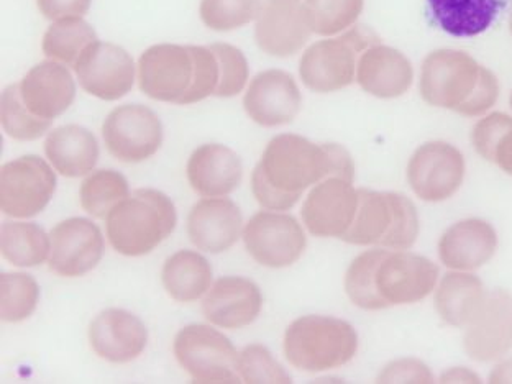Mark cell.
Segmentation results:
<instances>
[{
    "mask_svg": "<svg viewBox=\"0 0 512 384\" xmlns=\"http://www.w3.org/2000/svg\"><path fill=\"white\" fill-rule=\"evenodd\" d=\"M332 176L348 181L355 178L352 156L345 148L281 133L268 143L253 170V196L268 211H289L302 192Z\"/></svg>",
    "mask_w": 512,
    "mask_h": 384,
    "instance_id": "cell-1",
    "label": "cell"
},
{
    "mask_svg": "<svg viewBox=\"0 0 512 384\" xmlns=\"http://www.w3.org/2000/svg\"><path fill=\"white\" fill-rule=\"evenodd\" d=\"M439 268L403 250H370L352 261L345 276L348 298L363 311L416 304L434 293Z\"/></svg>",
    "mask_w": 512,
    "mask_h": 384,
    "instance_id": "cell-2",
    "label": "cell"
},
{
    "mask_svg": "<svg viewBox=\"0 0 512 384\" xmlns=\"http://www.w3.org/2000/svg\"><path fill=\"white\" fill-rule=\"evenodd\" d=\"M219 61L209 46L155 45L138 61V83L150 99L191 106L215 96Z\"/></svg>",
    "mask_w": 512,
    "mask_h": 384,
    "instance_id": "cell-3",
    "label": "cell"
},
{
    "mask_svg": "<svg viewBox=\"0 0 512 384\" xmlns=\"http://www.w3.org/2000/svg\"><path fill=\"white\" fill-rule=\"evenodd\" d=\"M419 91L427 104L480 117L498 102V78L465 51L437 50L422 63Z\"/></svg>",
    "mask_w": 512,
    "mask_h": 384,
    "instance_id": "cell-4",
    "label": "cell"
},
{
    "mask_svg": "<svg viewBox=\"0 0 512 384\" xmlns=\"http://www.w3.org/2000/svg\"><path fill=\"white\" fill-rule=\"evenodd\" d=\"M176 224V207L165 192L137 189L107 215V238L120 255H148L173 234Z\"/></svg>",
    "mask_w": 512,
    "mask_h": 384,
    "instance_id": "cell-5",
    "label": "cell"
},
{
    "mask_svg": "<svg viewBox=\"0 0 512 384\" xmlns=\"http://www.w3.org/2000/svg\"><path fill=\"white\" fill-rule=\"evenodd\" d=\"M419 227L416 206L403 194L358 189L357 214L342 240L360 247L409 250L419 237Z\"/></svg>",
    "mask_w": 512,
    "mask_h": 384,
    "instance_id": "cell-6",
    "label": "cell"
},
{
    "mask_svg": "<svg viewBox=\"0 0 512 384\" xmlns=\"http://www.w3.org/2000/svg\"><path fill=\"white\" fill-rule=\"evenodd\" d=\"M357 352V330L337 317H299L284 334V355L288 362L309 373L347 365Z\"/></svg>",
    "mask_w": 512,
    "mask_h": 384,
    "instance_id": "cell-7",
    "label": "cell"
},
{
    "mask_svg": "<svg viewBox=\"0 0 512 384\" xmlns=\"http://www.w3.org/2000/svg\"><path fill=\"white\" fill-rule=\"evenodd\" d=\"M376 43L375 32L363 25H355L340 37L314 43L299 61L302 84L319 94L345 89L355 83L363 51Z\"/></svg>",
    "mask_w": 512,
    "mask_h": 384,
    "instance_id": "cell-8",
    "label": "cell"
},
{
    "mask_svg": "<svg viewBox=\"0 0 512 384\" xmlns=\"http://www.w3.org/2000/svg\"><path fill=\"white\" fill-rule=\"evenodd\" d=\"M174 357L194 383H240L234 343L211 325L192 324L179 330Z\"/></svg>",
    "mask_w": 512,
    "mask_h": 384,
    "instance_id": "cell-9",
    "label": "cell"
},
{
    "mask_svg": "<svg viewBox=\"0 0 512 384\" xmlns=\"http://www.w3.org/2000/svg\"><path fill=\"white\" fill-rule=\"evenodd\" d=\"M55 192V171L40 156H20L0 170V209L9 217H35L45 211Z\"/></svg>",
    "mask_w": 512,
    "mask_h": 384,
    "instance_id": "cell-10",
    "label": "cell"
},
{
    "mask_svg": "<svg viewBox=\"0 0 512 384\" xmlns=\"http://www.w3.org/2000/svg\"><path fill=\"white\" fill-rule=\"evenodd\" d=\"M110 155L124 163H142L156 155L163 143L160 117L142 104H125L112 110L102 125Z\"/></svg>",
    "mask_w": 512,
    "mask_h": 384,
    "instance_id": "cell-11",
    "label": "cell"
},
{
    "mask_svg": "<svg viewBox=\"0 0 512 384\" xmlns=\"http://www.w3.org/2000/svg\"><path fill=\"white\" fill-rule=\"evenodd\" d=\"M248 255L268 268H286L301 258L307 247L302 225L283 212H258L243 229Z\"/></svg>",
    "mask_w": 512,
    "mask_h": 384,
    "instance_id": "cell-12",
    "label": "cell"
},
{
    "mask_svg": "<svg viewBox=\"0 0 512 384\" xmlns=\"http://www.w3.org/2000/svg\"><path fill=\"white\" fill-rule=\"evenodd\" d=\"M465 171L462 151L447 142H427L412 153L407 181L422 201L442 202L462 188Z\"/></svg>",
    "mask_w": 512,
    "mask_h": 384,
    "instance_id": "cell-13",
    "label": "cell"
},
{
    "mask_svg": "<svg viewBox=\"0 0 512 384\" xmlns=\"http://www.w3.org/2000/svg\"><path fill=\"white\" fill-rule=\"evenodd\" d=\"M74 73L84 91L101 101H119L135 84V63L127 50L114 43L87 46L74 64Z\"/></svg>",
    "mask_w": 512,
    "mask_h": 384,
    "instance_id": "cell-14",
    "label": "cell"
},
{
    "mask_svg": "<svg viewBox=\"0 0 512 384\" xmlns=\"http://www.w3.org/2000/svg\"><path fill=\"white\" fill-rule=\"evenodd\" d=\"M50 270L64 278H79L101 263L106 242L92 220L73 217L51 230Z\"/></svg>",
    "mask_w": 512,
    "mask_h": 384,
    "instance_id": "cell-15",
    "label": "cell"
},
{
    "mask_svg": "<svg viewBox=\"0 0 512 384\" xmlns=\"http://www.w3.org/2000/svg\"><path fill=\"white\" fill-rule=\"evenodd\" d=\"M353 181L332 176L316 184L302 204V222L316 237L342 238L358 209V189Z\"/></svg>",
    "mask_w": 512,
    "mask_h": 384,
    "instance_id": "cell-16",
    "label": "cell"
},
{
    "mask_svg": "<svg viewBox=\"0 0 512 384\" xmlns=\"http://www.w3.org/2000/svg\"><path fill=\"white\" fill-rule=\"evenodd\" d=\"M243 107L255 124L281 127L291 124L301 112V91L291 74L283 69H268L252 79Z\"/></svg>",
    "mask_w": 512,
    "mask_h": 384,
    "instance_id": "cell-17",
    "label": "cell"
},
{
    "mask_svg": "<svg viewBox=\"0 0 512 384\" xmlns=\"http://www.w3.org/2000/svg\"><path fill=\"white\" fill-rule=\"evenodd\" d=\"M306 9L299 0H266L256 19V45L263 53L289 58L306 46L311 37Z\"/></svg>",
    "mask_w": 512,
    "mask_h": 384,
    "instance_id": "cell-18",
    "label": "cell"
},
{
    "mask_svg": "<svg viewBox=\"0 0 512 384\" xmlns=\"http://www.w3.org/2000/svg\"><path fill=\"white\" fill-rule=\"evenodd\" d=\"M512 348V298L503 289L488 293L485 306L467 327L465 350L471 360L494 362Z\"/></svg>",
    "mask_w": 512,
    "mask_h": 384,
    "instance_id": "cell-19",
    "label": "cell"
},
{
    "mask_svg": "<svg viewBox=\"0 0 512 384\" xmlns=\"http://www.w3.org/2000/svg\"><path fill=\"white\" fill-rule=\"evenodd\" d=\"M89 343L102 360L130 363L145 352L148 330L132 312L107 309L92 320Z\"/></svg>",
    "mask_w": 512,
    "mask_h": 384,
    "instance_id": "cell-20",
    "label": "cell"
},
{
    "mask_svg": "<svg viewBox=\"0 0 512 384\" xmlns=\"http://www.w3.org/2000/svg\"><path fill=\"white\" fill-rule=\"evenodd\" d=\"M263 294L252 279L224 276L217 279L202 302L204 316L222 329H243L260 316Z\"/></svg>",
    "mask_w": 512,
    "mask_h": 384,
    "instance_id": "cell-21",
    "label": "cell"
},
{
    "mask_svg": "<svg viewBox=\"0 0 512 384\" xmlns=\"http://www.w3.org/2000/svg\"><path fill=\"white\" fill-rule=\"evenodd\" d=\"M20 86V96L27 109L40 119L53 120L73 106L76 83L66 64L43 61L33 66Z\"/></svg>",
    "mask_w": 512,
    "mask_h": 384,
    "instance_id": "cell-22",
    "label": "cell"
},
{
    "mask_svg": "<svg viewBox=\"0 0 512 384\" xmlns=\"http://www.w3.org/2000/svg\"><path fill=\"white\" fill-rule=\"evenodd\" d=\"M188 234L197 250L227 252L243 234L242 212L227 197H206L192 207Z\"/></svg>",
    "mask_w": 512,
    "mask_h": 384,
    "instance_id": "cell-23",
    "label": "cell"
},
{
    "mask_svg": "<svg viewBox=\"0 0 512 384\" xmlns=\"http://www.w3.org/2000/svg\"><path fill=\"white\" fill-rule=\"evenodd\" d=\"M355 81L370 96L396 99L411 89L414 68L401 51L376 43L360 56Z\"/></svg>",
    "mask_w": 512,
    "mask_h": 384,
    "instance_id": "cell-24",
    "label": "cell"
},
{
    "mask_svg": "<svg viewBox=\"0 0 512 384\" xmlns=\"http://www.w3.org/2000/svg\"><path fill=\"white\" fill-rule=\"evenodd\" d=\"M498 234L486 220L467 219L445 230L439 258L452 271H475L493 258Z\"/></svg>",
    "mask_w": 512,
    "mask_h": 384,
    "instance_id": "cell-25",
    "label": "cell"
},
{
    "mask_svg": "<svg viewBox=\"0 0 512 384\" xmlns=\"http://www.w3.org/2000/svg\"><path fill=\"white\" fill-rule=\"evenodd\" d=\"M186 171L191 188L202 197L229 196L243 178L240 156L220 143H207L194 150Z\"/></svg>",
    "mask_w": 512,
    "mask_h": 384,
    "instance_id": "cell-26",
    "label": "cell"
},
{
    "mask_svg": "<svg viewBox=\"0 0 512 384\" xmlns=\"http://www.w3.org/2000/svg\"><path fill=\"white\" fill-rule=\"evenodd\" d=\"M509 0H427L435 27L457 38L478 37L496 22Z\"/></svg>",
    "mask_w": 512,
    "mask_h": 384,
    "instance_id": "cell-27",
    "label": "cell"
},
{
    "mask_svg": "<svg viewBox=\"0 0 512 384\" xmlns=\"http://www.w3.org/2000/svg\"><path fill=\"white\" fill-rule=\"evenodd\" d=\"M46 158L58 173L66 178L86 176L99 161V143L94 133L79 125H64L48 133Z\"/></svg>",
    "mask_w": 512,
    "mask_h": 384,
    "instance_id": "cell-28",
    "label": "cell"
},
{
    "mask_svg": "<svg viewBox=\"0 0 512 384\" xmlns=\"http://www.w3.org/2000/svg\"><path fill=\"white\" fill-rule=\"evenodd\" d=\"M488 291L470 271H452L442 278L435 294L439 316L453 327H468L485 306Z\"/></svg>",
    "mask_w": 512,
    "mask_h": 384,
    "instance_id": "cell-29",
    "label": "cell"
},
{
    "mask_svg": "<svg viewBox=\"0 0 512 384\" xmlns=\"http://www.w3.org/2000/svg\"><path fill=\"white\" fill-rule=\"evenodd\" d=\"M212 266L201 253L179 250L163 266V286L174 301L192 302L209 293Z\"/></svg>",
    "mask_w": 512,
    "mask_h": 384,
    "instance_id": "cell-30",
    "label": "cell"
},
{
    "mask_svg": "<svg viewBox=\"0 0 512 384\" xmlns=\"http://www.w3.org/2000/svg\"><path fill=\"white\" fill-rule=\"evenodd\" d=\"M0 250L12 265L33 268L50 256L51 238L35 222H4L0 229Z\"/></svg>",
    "mask_w": 512,
    "mask_h": 384,
    "instance_id": "cell-31",
    "label": "cell"
},
{
    "mask_svg": "<svg viewBox=\"0 0 512 384\" xmlns=\"http://www.w3.org/2000/svg\"><path fill=\"white\" fill-rule=\"evenodd\" d=\"M97 33L83 19H64L53 22L43 37L42 50L51 61L74 66L87 46L96 43Z\"/></svg>",
    "mask_w": 512,
    "mask_h": 384,
    "instance_id": "cell-32",
    "label": "cell"
},
{
    "mask_svg": "<svg viewBox=\"0 0 512 384\" xmlns=\"http://www.w3.org/2000/svg\"><path fill=\"white\" fill-rule=\"evenodd\" d=\"M128 196L127 178L115 170L94 171L87 176L79 191L81 207L96 219H106L109 212Z\"/></svg>",
    "mask_w": 512,
    "mask_h": 384,
    "instance_id": "cell-33",
    "label": "cell"
},
{
    "mask_svg": "<svg viewBox=\"0 0 512 384\" xmlns=\"http://www.w3.org/2000/svg\"><path fill=\"white\" fill-rule=\"evenodd\" d=\"M365 0H306L307 22L312 33L335 37L347 32L362 15Z\"/></svg>",
    "mask_w": 512,
    "mask_h": 384,
    "instance_id": "cell-34",
    "label": "cell"
},
{
    "mask_svg": "<svg viewBox=\"0 0 512 384\" xmlns=\"http://www.w3.org/2000/svg\"><path fill=\"white\" fill-rule=\"evenodd\" d=\"M0 119L5 133L20 142H32L43 137L53 122L33 115L23 104L19 84L5 87L0 99Z\"/></svg>",
    "mask_w": 512,
    "mask_h": 384,
    "instance_id": "cell-35",
    "label": "cell"
},
{
    "mask_svg": "<svg viewBox=\"0 0 512 384\" xmlns=\"http://www.w3.org/2000/svg\"><path fill=\"white\" fill-rule=\"evenodd\" d=\"M40 301L37 279L25 273H2L0 276V319L22 322L32 316Z\"/></svg>",
    "mask_w": 512,
    "mask_h": 384,
    "instance_id": "cell-36",
    "label": "cell"
},
{
    "mask_svg": "<svg viewBox=\"0 0 512 384\" xmlns=\"http://www.w3.org/2000/svg\"><path fill=\"white\" fill-rule=\"evenodd\" d=\"M261 0H201L199 15L215 32H230L258 19Z\"/></svg>",
    "mask_w": 512,
    "mask_h": 384,
    "instance_id": "cell-37",
    "label": "cell"
},
{
    "mask_svg": "<svg viewBox=\"0 0 512 384\" xmlns=\"http://www.w3.org/2000/svg\"><path fill=\"white\" fill-rule=\"evenodd\" d=\"M238 373L243 383H293L288 371L260 343L248 345L238 353Z\"/></svg>",
    "mask_w": 512,
    "mask_h": 384,
    "instance_id": "cell-38",
    "label": "cell"
},
{
    "mask_svg": "<svg viewBox=\"0 0 512 384\" xmlns=\"http://www.w3.org/2000/svg\"><path fill=\"white\" fill-rule=\"evenodd\" d=\"M219 61V87L215 97H234L245 89L250 78L247 56L229 43H214L209 46Z\"/></svg>",
    "mask_w": 512,
    "mask_h": 384,
    "instance_id": "cell-39",
    "label": "cell"
},
{
    "mask_svg": "<svg viewBox=\"0 0 512 384\" xmlns=\"http://www.w3.org/2000/svg\"><path fill=\"white\" fill-rule=\"evenodd\" d=\"M512 128V117L503 112H494L476 122L471 132V142L476 153L493 163L494 153L504 135Z\"/></svg>",
    "mask_w": 512,
    "mask_h": 384,
    "instance_id": "cell-40",
    "label": "cell"
},
{
    "mask_svg": "<svg viewBox=\"0 0 512 384\" xmlns=\"http://www.w3.org/2000/svg\"><path fill=\"white\" fill-rule=\"evenodd\" d=\"M378 383H434V375L424 363L407 358L389 363L378 376Z\"/></svg>",
    "mask_w": 512,
    "mask_h": 384,
    "instance_id": "cell-41",
    "label": "cell"
},
{
    "mask_svg": "<svg viewBox=\"0 0 512 384\" xmlns=\"http://www.w3.org/2000/svg\"><path fill=\"white\" fill-rule=\"evenodd\" d=\"M92 0H37L43 17L53 22L64 19H83L91 9Z\"/></svg>",
    "mask_w": 512,
    "mask_h": 384,
    "instance_id": "cell-42",
    "label": "cell"
},
{
    "mask_svg": "<svg viewBox=\"0 0 512 384\" xmlns=\"http://www.w3.org/2000/svg\"><path fill=\"white\" fill-rule=\"evenodd\" d=\"M493 163L498 165L504 173L512 176V128L499 142L496 153H494Z\"/></svg>",
    "mask_w": 512,
    "mask_h": 384,
    "instance_id": "cell-43",
    "label": "cell"
},
{
    "mask_svg": "<svg viewBox=\"0 0 512 384\" xmlns=\"http://www.w3.org/2000/svg\"><path fill=\"white\" fill-rule=\"evenodd\" d=\"M440 381L442 383H481L480 376L467 368H452L445 371Z\"/></svg>",
    "mask_w": 512,
    "mask_h": 384,
    "instance_id": "cell-44",
    "label": "cell"
},
{
    "mask_svg": "<svg viewBox=\"0 0 512 384\" xmlns=\"http://www.w3.org/2000/svg\"><path fill=\"white\" fill-rule=\"evenodd\" d=\"M491 383H512V362L496 366L490 378Z\"/></svg>",
    "mask_w": 512,
    "mask_h": 384,
    "instance_id": "cell-45",
    "label": "cell"
},
{
    "mask_svg": "<svg viewBox=\"0 0 512 384\" xmlns=\"http://www.w3.org/2000/svg\"><path fill=\"white\" fill-rule=\"evenodd\" d=\"M509 27H511V33H512V0H511V19H509Z\"/></svg>",
    "mask_w": 512,
    "mask_h": 384,
    "instance_id": "cell-46",
    "label": "cell"
},
{
    "mask_svg": "<svg viewBox=\"0 0 512 384\" xmlns=\"http://www.w3.org/2000/svg\"><path fill=\"white\" fill-rule=\"evenodd\" d=\"M511 109H512V94H511Z\"/></svg>",
    "mask_w": 512,
    "mask_h": 384,
    "instance_id": "cell-47",
    "label": "cell"
}]
</instances>
